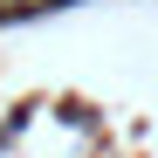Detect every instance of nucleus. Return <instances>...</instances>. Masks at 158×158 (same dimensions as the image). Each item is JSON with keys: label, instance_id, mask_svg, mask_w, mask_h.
I'll list each match as a JSON object with an SVG mask.
<instances>
[{"label": "nucleus", "instance_id": "nucleus-1", "mask_svg": "<svg viewBox=\"0 0 158 158\" xmlns=\"http://www.w3.org/2000/svg\"><path fill=\"white\" fill-rule=\"evenodd\" d=\"M14 7H48V0H14Z\"/></svg>", "mask_w": 158, "mask_h": 158}]
</instances>
